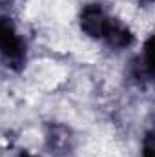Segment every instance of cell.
<instances>
[{"instance_id":"5","label":"cell","mask_w":155,"mask_h":157,"mask_svg":"<svg viewBox=\"0 0 155 157\" xmlns=\"http://www.w3.org/2000/svg\"><path fill=\"white\" fill-rule=\"evenodd\" d=\"M46 143L49 150H55V154H68L71 150L73 135L71 132L62 124H51L46 133Z\"/></svg>"},{"instance_id":"2","label":"cell","mask_w":155,"mask_h":157,"mask_svg":"<svg viewBox=\"0 0 155 157\" xmlns=\"http://www.w3.org/2000/svg\"><path fill=\"white\" fill-rule=\"evenodd\" d=\"M113 17L104 9L102 4L99 2H91V4H86L82 9H80V15H78V24H80V29L89 37V39L95 40H102L104 33L108 31L110 24H112Z\"/></svg>"},{"instance_id":"6","label":"cell","mask_w":155,"mask_h":157,"mask_svg":"<svg viewBox=\"0 0 155 157\" xmlns=\"http://www.w3.org/2000/svg\"><path fill=\"white\" fill-rule=\"evenodd\" d=\"M142 157H153V133L148 132L142 141Z\"/></svg>"},{"instance_id":"3","label":"cell","mask_w":155,"mask_h":157,"mask_svg":"<svg viewBox=\"0 0 155 157\" xmlns=\"http://www.w3.org/2000/svg\"><path fill=\"white\" fill-rule=\"evenodd\" d=\"M152 46H153V37L144 42L142 51L131 60L130 64V77L135 80L139 86L150 84L153 80V60H152Z\"/></svg>"},{"instance_id":"7","label":"cell","mask_w":155,"mask_h":157,"mask_svg":"<svg viewBox=\"0 0 155 157\" xmlns=\"http://www.w3.org/2000/svg\"><path fill=\"white\" fill-rule=\"evenodd\" d=\"M11 4H13V0H0V11H4V9H7V7H11Z\"/></svg>"},{"instance_id":"4","label":"cell","mask_w":155,"mask_h":157,"mask_svg":"<svg viewBox=\"0 0 155 157\" xmlns=\"http://www.w3.org/2000/svg\"><path fill=\"white\" fill-rule=\"evenodd\" d=\"M133 40H135L133 31H131L124 22H120L119 18H115V17H113V20H112L108 31H106L104 37H102V42H106V46H110V48H113V49L130 48V46L133 44Z\"/></svg>"},{"instance_id":"1","label":"cell","mask_w":155,"mask_h":157,"mask_svg":"<svg viewBox=\"0 0 155 157\" xmlns=\"http://www.w3.org/2000/svg\"><path fill=\"white\" fill-rule=\"evenodd\" d=\"M0 59L13 71H22L28 60L26 40L18 35L15 24L4 15H0Z\"/></svg>"},{"instance_id":"8","label":"cell","mask_w":155,"mask_h":157,"mask_svg":"<svg viewBox=\"0 0 155 157\" xmlns=\"http://www.w3.org/2000/svg\"><path fill=\"white\" fill-rule=\"evenodd\" d=\"M20 157H37V155H31V154H26V152H22V154H20Z\"/></svg>"}]
</instances>
